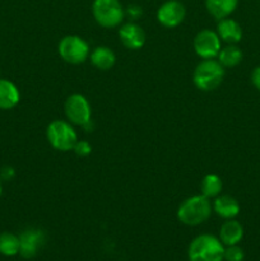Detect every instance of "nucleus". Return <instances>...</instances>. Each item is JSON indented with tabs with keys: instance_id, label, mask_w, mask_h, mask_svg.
I'll list each match as a JSON object with an SVG mask.
<instances>
[{
	"instance_id": "423d86ee",
	"label": "nucleus",
	"mask_w": 260,
	"mask_h": 261,
	"mask_svg": "<svg viewBox=\"0 0 260 261\" xmlns=\"http://www.w3.org/2000/svg\"><path fill=\"white\" fill-rule=\"evenodd\" d=\"M59 55L65 63L78 65L89 56V45L79 36H65L59 42Z\"/></svg>"
},
{
	"instance_id": "f3484780",
	"label": "nucleus",
	"mask_w": 260,
	"mask_h": 261,
	"mask_svg": "<svg viewBox=\"0 0 260 261\" xmlns=\"http://www.w3.org/2000/svg\"><path fill=\"white\" fill-rule=\"evenodd\" d=\"M89 59H91L92 65L103 71L110 70L116 61L114 51L107 46H98V47L94 48L89 55Z\"/></svg>"
},
{
	"instance_id": "aec40b11",
	"label": "nucleus",
	"mask_w": 260,
	"mask_h": 261,
	"mask_svg": "<svg viewBox=\"0 0 260 261\" xmlns=\"http://www.w3.org/2000/svg\"><path fill=\"white\" fill-rule=\"evenodd\" d=\"M223 184L219 176L217 175H206L201 181V194L208 199L217 198L221 194Z\"/></svg>"
},
{
	"instance_id": "2eb2a0df",
	"label": "nucleus",
	"mask_w": 260,
	"mask_h": 261,
	"mask_svg": "<svg viewBox=\"0 0 260 261\" xmlns=\"http://www.w3.org/2000/svg\"><path fill=\"white\" fill-rule=\"evenodd\" d=\"M213 211L221 218L233 219L240 213L239 201L231 195H218L213 203Z\"/></svg>"
},
{
	"instance_id": "b1692460",
	"label": "nucleus",
	"mask_w": 260,
	"mask_h": 261,
	"mask_svg": "<svg viewBox=\"0 0 260 261\" xmlns=\"http://www.w3.org/2000/svg\"><path fill=\"white\" fill-rule=\"evenodd\" d=\"M126 13L130 15V17L133 18V19H138V18H139L140 15L143 14V10H142V8L139 7V5L133 4V5H129Z\"/></svg>"
},
{
	"instance_id": "f8f14e48",
	"label": "nucleus",
	"mask_w": 260,
	"mask_h": 261,
	"mask_svg": "<svg viewBox=\"0 0 260 261\" xmlns=\"http://www.w3.org/2000/svg\"><path fill=\"white\" fill-rule=\"evenodd\" d=\"M217 35L223 42L228 43V45H236L242 38V28L232 18H223V19L218 20Z\"/></svg>"
},
{
	"instance_id": "a211bd4d",
	"label": "nucleus",
	"mask_w": 260,
	"mask_h": 261,
	"mask_svg": "<svg viewBox=\"0 0 260 261\" xmlns=\"http://www.w3.org/2000/svg\"><path fill=\"white\" fill-rule=\"evenodd\" d=\"M217 58H218V61L223 68H233L241 63L244 54L239 46L227 45L226 47L221 48Z\"/></svg>"
},
{
	"instance_id": "ddd939ff",
	"label": "nucleus",
	"mask_w": 260,
	"mask_h": 261,
	"mask_svg": "<svg viewBox=\"0 0 260 261\" xmlns=\"http://www.w3.org/2000/svg\"><path fill=\"white\" fill-rule=\"evenodd\" d=\"M244 237V227L236 219H227L222 224L219 229L218 239L221 240L224 246H232V245H239Z\"/></svg>"
},
{
	"instance_id": "f03ea898",
	"label": "nucleus",
	"mask_w": 260,
	"mask_h": 261,
	"mask_svg": "<svg viewBox=\"0 0 260 261\" xmlns=\"http://www.w3.org/2000/svg\"><path fill=\"white\" fill-rule=\"evenodd\" d=\"M212 204L206 196L194 195L181 203L177 209V218L185 226L195 227L204 223L212 214Z\"/></svg>"
},
{
	"instance_id": "dca6fc26",
	"label": "nucleus",
	"mask_w": 260,
	"mask_h": 261,
	"mask_svg": "<svg viewBox=\"0 0 260 261\" xmlns=\"http://www.w3.org/2000/svg\"><path fill=\"white\" fill-rule=\"evenodd\" d=\"M239 0H205V8L217 20L228 18L236 10Z\"/></svg>"
},
{
	"instance_id": "f257e3e1",
	"label": "nucleus",
	"mask_w": 260,
	"mask_h": 261,
	"mask_svg": "<svg viewBox=\"0 0 260 261\" xmlns=\"http://www.w3.org/2000/svg\"><path fill=\"white\" fill-rule=\"evenodd\" d=\"M189 261H223L224 245L213 234H199L188 249Z\"/></svg>"
},
{
	"instance_id": "bb28decb",
	"label": "nucleus",
	"mask_w": 260,
	"mask_h": 261,
	"mask_svg": "<svg viewBox=\"0 0 260 261\" xmlns=\"http://www.w3.org/2000/svg\"><path fill=\"white\" fill-rule=\"evenodd\" d=\"M3 193V185H2V178H0V196H2Z\"/></svg>"
},
{
	"instance_id": "20e7f679",
	"label": "nucleus",
	"mask_w": 260,
	"mask_h": 261,
	"mask_svg": "<svg viewBox=\"0 0 260 261\" xmlns=\"http://www.w3.org/2000/svg\"><path fill=\"white\" fill-rule=\"evenodd\" d=\"M46 135L51 147L60 152L73 150L74 145L78 142V135L73 125L64 120H54L50 122L46 130Z\"/></svg>"
},
{
	"instance_id": "1a4fd4ad",
	"label": "nucleus",
	"mask_w": 260,
	"mask_h": 261,
	"mask_svg": "<svg viewBox=\"0 0 260 261\" xmlns=\"http://www.w3.org/2000/svg\"><path fill=\"white\" fill-rule=\"evenodd\" d=\"M186 9L178 0H167L157 10V20L166 28H175L184 22Z\"/></svg>"
},
{
	"instance_id": "412c9836",
	"label": "nucleus",
	"mask_w": 260,
	"mask_h": 261,
	"mask_svg": "<svg viewBox=\"0 0 260 261\" xmlns=\"http://www.w3.org/2000/svg\"><path fill=\"white\" fill-rule=\"evenodd\" d=\"M245 257V252L239 245L224 246V260L226 261H242Z\"/></svg>"
},
{
	"instance_id": "39448f33",
	"label": "nucleus",
	"mask_w": 260,
	"mask_h": 261,
	"mask_svg": "<svg viewBox=\"0 0 260 261\" xmlns=\"http://www.w3.org/2000/svg\"><path fill=\"white\" fill-rule=\"evenodd\" d=\"M92 13L94 20L103 28L117 27L125 17V10L120 0H94Z\"/></svg>"
},
{
	"instance_id": "a878e982",
	"label": "nucleus",
	"mask_w": 260,
	"mask_h": 261,
	"mask_svg": "<svg viewBox=\"0 0 260 261\" xmlns=\"http://www.w3.org/2000/svg\"><path fill=\"white\" fill-rule=\"evenodd\" d=\"M82 127H83L86 132H92V130H93V122H92V119L89 120V121H87Z\"/></svg>"
},
{
	"instance_id": "5701e85b",
	"label": "nucleus",
	"mask_w": 260,
	"mask_h": 261,
	"mask_svg": "<svg viewBox=\"0 0 260 261\" xmlns=\"http://www.w3.org/2000/svg\"><path fill=\"white\" fill-rule=\"evenodd\" d=\"M250 79H251V83L257 91H260V65L256 66V68L252 69L251 75H250Z\"/></svg>"
},
{
	"instance_id": "9b49d317",
	"label": "nucleus",
	"mask_w": 260,
	"mask_h": 261,
	"mask_svg": "<svg viewBox=\"0 0 260 261\" xmlns=\"http://www.w3.org/2000/svg\"><path fill=\"white\" fill-rule=\"evenodd\" d=\"M120 41L129 50H139L145 43V32L137 23H126L119 31Z\"/></svg>"
},
{
	"instance_id": "9d476101",
	"label": "nucleus",
	"mask_w": 260,
	"mask_h": 261,
	"mask_svg": "<svg viewBox=\"0 0 260 261\" xmlns=\"http://www.w3.org/2000/svg\"><path fill=\"white\" fill-rule=\"evenodd\" d=\"M20 249L19 255L24 259H32L36 256L38 250L45 244V233L41 229L28 228L23 231L19 236Z\"/></svg>"
},
{
	"instance_id": "6ab92c4d",
	"label": "nucleus",
	"mask_w": 260,
	"mask_h": 261,
	"mask_svg": "<svg viewBox=\"0 0 260 261\" xmlns=\"http://www.w3.org/2000/svg\"><path fill=\"white\" fill-rule=\"evenodd\" d=\"M19 237L10 233V232H3L0 234V254L12 257L19 254Z\"/></svg>"
},
{
	"instance_id": "6e6552de",
	"label": "nucleus",
	"mask_w": 260,
	"mask_h": 261,
	"mask_svg": "<svg viewBox=\"0 0 260 261\" xmlns=\"http://www.w3.org/2000/svg\"><path fill=\"white\" fill-rule=\"evenodd\" d=\"M194 50L199 58L214 59L221 51V38L212 30H201L196 33L193 41Z\"/></svg>"
},
{
	"instance_id": "4468645a",
	"label": "nucleus",
	"mask_w": 260,
	"mask_h": 261,
	"mask_svg": "<svg viewBox=\"0 0 260 261\" xmlns=\"http://www.w3.org/2000/svg\"><path fill=\"white\" fill-rule=\"evenodd\" d=\"M20 93L13 82L0 78V110H10L19 103Z\"/></svg>"
},
{
	"instance_id": "4be33fe9",
	"label": "nucleus",
	"mask_w": 260,
	"mask_h": 261,
	"mask_svg": "<svg viewBox=\"0 0 260 261\" xmlns=\"http://www.w3.org/2000/svg\"><path fill=\"white\" fill-rule=\"evenodd\" d=\"M73 150L79 157H87V155L91 154L92 145L88 142H86V140H78L75 145H74Z\"/></svg>"
},
{
	"instance_id": "7ed1b4c3",
	"label": "nucleus",
	"mask_w": 260,
	"mask_h": 261,
	"mask_svg": "<svg viewBox=\"0 0 260 261\" xmlns=\"http://www.w3.org/2000/svg\"><path fill=\"white\" fill-rule=\"evenodd\" d=\"M224 78V68L218 60L204 59L196 65L193 74V81L196 88L204 92H211L218 88Z\"/></svg>"
},
{
	"instance_id": "393cba45",
	"label": "nucleus",
	"mask_w": 260,
	"mask_h": 261,
	"mask_svg": "<svg viewBox=\"0 0 260 261\" xmlns=\"http://www.w3.org/2000/svg\"><path fill=\"white\" fill-rule=\"evenodd\" d=\"M0 176H2L3 180L9 181L10 178L14 177V170H13L12 167H4L2 170V173H0Z\"/></svg>"
},
{
	"instance_id": "0eeeda50",
	"label": "nucleus",
	"mask_w": 260,
	"mask_h": 261,
	"mask_svg": "<svg viewBox=\"0 0 260 261\" xmlns=\"http://www.w3.org/2000/svg\"><path fill=\"white\" fill-rule=\"evenodd\" d=\"M66 119L70 124L83 126L87 121L91 120L92 110L88 99L82 94H71L66 98L65 106H64Z\"/></svg>"
}]
</instances>
